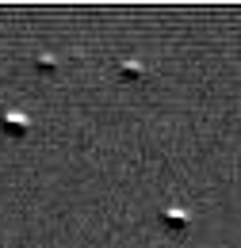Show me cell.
Masks as SVG:
<instances>
[{"mask_svg": "<svg viewBox=\"0 0 241 248\" xmlns=\"http://www.w3.org/2000/svg\"><path fill=\"white\" fill-rule=\"evenodd\" d=\"M0 130H4L8 138H23L31 130V119L23 111H8V115H0Z\"/></svg>", "mask_w": 241, "mask_h": 248, "instance_id": "6da1fadb", "label": "cell"}]
</instances>
